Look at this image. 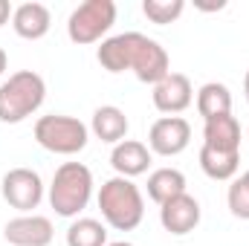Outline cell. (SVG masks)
<instances>
[{"mask_svg": "<svg viewBox=\"0 0 249 246\" xmlns=\"http://www.w3.org/2000/svg\"><path fill=\"white\" fill-rule=\"evenodd\" d=\"M194 105H197V113L203 116V122H209V119H217V116L232 113V93H229L226 84L209 81V84H203L197 90V102Z\"/></svg>", "mask_w": 249, "mask_h": 246, "instance_id": "cell-16", "label": "cell"}, {"mask_svg": "<svg viewBox=\"0 0 249 246\" xmlns=\"http://www.w3.org/2000/svg\"><path fill=\"white\" fill-rule=\"evenodd\" d=\"M183 12H186L183 0H142V15L151 23H160V26L174 23Z\"/></svg>", "mask_w": 249, "mask_h": 246, "instance_id": "cell-20", "label": "cell"}, {"mask_svg": "<svg viewBox=\"0 0 249 246\" xmlns=\"http://www.w3.org/2000/svg\"><path fill=\"white\" fill-rule=\"evenodd\" d=\"M67 246H107V229L96 217H78L67 229Z\"/></svg>", "mask_w": 249, "mask_h": 246, "instance_id": "cell-19", "label": "cell"}, {"mask_svg": "<svg viewBox=\"0 0 249 246\" xmlns=\"http://www.w3.org/2000/svg\"><path fill=\"white\" fill-rule=\"evenodd\" d=\"M12 12H15V9H12V3H9V0H0V26L12 20Z\"/></svg>", "mask_w": 249, "mask_h": 246, "instance_id": "cell-22", "label": "cell"}, {"mask_svg": "<svg viewBox=\"0 0 249 246\" xmlns=\"http://www.w3.org/2000/svg\"><path fill=\"white\" fill-rule=\"evenodd\" d=\"M200 203L191 197V194H177V197H171L168 203H162L160 206V223H162V229L168 232V235H174V238H183L188 232H194L197 226H200Z\"/></svg>", "mask_w": 249, "mask_h": 246, "instance_id": "cell-11", "label": "cell"}, {"mask_svg": "<svg viewBox=\"0 0 249 246\" xmlns=\"http://www.w3.org/2000/svg\"><path fill=\"white\" fill-rule=\"evenodd\" d=\"M244 93H247V102H249V70H247V75H244Z\"/></svg>", "mask_w": 249, "mask_h": 246, "instance_id": "cell-24", "label": "cell"}, {"mask_svg": "<svg viewBox=\"0 0 249 246\" xmlns=\"http://www.w3.org/2000/svg\"><path fill=\"white\" fill-rule=\"evenodd\" d=\"M127 127H130V124H127V116H124L122 107H116V105H102V107H96L93 122H90L93 136L102 139V142H107V145L124 142Z\"/></svg>", "mask_w": 249, "mask_h": 246, "instance_id": "cell-15", "label": "cell"}, {"mask_svg": "<svg viewBox=\"0 0 249 246\" xmlns=\"http://www.w3.org/2000/svg\"><path fill=\"white\" fill-rule=\"evenodd\" d=\"M177 194H186V174L183 171H177V168H157V171L148 174V197L157 206L168 203Z\"/></svg>", "mask_w": 249, "mask_h": 246, "instance_id": "cell-18", "label": "cell"}, {"mask_svg": "<svg viewBox=\"0 0 249 246\" xmlns=\"http://www.w3.org/2000/svg\"><path fill=\"white\" fill-rule=\"evenodd\" d=\"M200 168L209 180H217V183H232L238 168H241V154H223V151H214V148H200Z\"/></svg>", "mask_w": 249, "mask_h": 246, "instance_id": "cell-17", "label": "cell"}, {"mask_svg": "<svg viewBox=\"0 0 249 246\" xmlns=\"http://www.w3.org/2000/svg\"><path fill=\"white\" fill-rule=\"evenodd\" d=\"M203 145L223 151V154H241V122L226 113L203 124Z\"/></svg>", "mask_w": 249, "mask_h": 246, "instance_id": "cell-14", "label": "cell"}, {"mask_svg": "<svg viewBox=\"0 0 249 246\" xmlns=\"http://www.w3.org/2000/svg\"><path fill=\"white\" fill-rule=\"evenodd\" d=\"M191 142V124L183 116H162L148 130V148L160 157H177Z\"/></svg>", "mask_w": 249, "mask_h": 246, "instance_id": "cell-8", "label": "cell"}, {"mask_svg": "<svg viewBox=\"0 0 249 246\" xmlns=\"http://www.w3.org/2000/svg\"><path fill=\"white\" fill-rule=\"evenodd\" d=\"M47 99V81L35 70L12 72L0 84V122L20 124L29 119Z\"/></svg>", "mask_w": 249, "mask_h": 246, "instance_id": "cell-3", "label": "cell"}, {"mask_svg": "<svg viewBox=\"0 0 249 246\" xmlns=\"http://www.w3.org/2000/svg\"><path fill=\"white\" fill-rule=\"evenodd\" d=\"M99 209L107 226L116 232H133L145 217V200L139 185L127 177H110L99 188Z\"/></svg>", "mask_w": 249, "mask_h": 246, "instance_id": "cell-2", "label": "cell"}, {"mask_svg": "<svg viewBox=\"0 0 249 246\" xmlns=\"http://www.w3.org/2000/svg\"><path fill=\"white\" fill-rule=\"evenodd\" d=\"M116 23V3L113 0H84L67 18V35L72 44L87 47L102 41Z\"/></svg>", "mask_w": 249, "mask_h": 246, "instance_id": "cell-6", "label": "cell"}, {"mask_svg": "<svg viewBox=\"0 0 249 246\" xmlns=\"http://www.w3.org/2000/svg\"><path fill=\"white\" fill-rule=\"evenodd\" d=\"M96 58L102 64V70L107 72L130 70L142 84H160L171 72L165 47L142 32H122V35L105 38Z\"/></svg>", "mask_w": 249, "mask_h": 246, "instance_id": "cell-1", "label": "cell"}, {"mask_svg": "<svg viewBox=\"0 0 249 246\" xmlns=\"http://www.w3.org/2000/svg\"><path fill=\"white\" fill-rule=\"evenodd\" d=\"M226 203H229V211L241 220H249V185L235 177L229 183V194H226Z\"/></svg>", "mask_w": 249, "mask_h": 246, "instance_id": "cell-21", "label": "cell"}, {"mask_svg": "<svg viewBox=\"0 0 249 246\" xmlns=\"http://www.w3.org/2000/svg\"><path fill=\"white\" fill-rule=\"evenodd\" d=\"M0 191H3V200H6L12 209L29 214V211L38 209L41 200H44V180H41V174L32 171V168H12V171L3 174Z\"/></svg>", "mask_w": 249, "mask_h": 246, "instance_id": "cell-7", "label": "cell"}, {"mask_svg": "<svg viewBox=\"0 0 249 246\" xmlns=\"http://www.w3.org/2000/svg\"><path fill=\"white\" fill-rule=\"evenodd\" d=\"M241 180H244V183L249 185V171H244V174H241Z\"/></svg>", "mask_w": 249, "mask_h": 246, "instance_id": "cell-26", "label": "cell"}, {"mask_svg": "<svg viewBox=\"0 0 249 246\" xmlns=\"http://www.w3.org/2000/svg\"><path fill=\"white\" fill-rule=\"evenodd\" d=\"M93 197V171L81 162H64L50 183V206L58 217H78Z\"/></svg>", "mask_w": 249, "mask_h": 246, "instance_id": "cell-4", "label": "cell"}, {"mask_svg": "<svg viewBox=\"0 0 249 246\" xmlns=\"http://www.w3.org/2000/svg\"><path fill=\"white\" fill-rule=\"evenodd\" d=\"M53 26V15L44 3H20L12 12V29L23 41H41Z\"/></svg>", "mask_w": 249, "mask_h": 246, "instance_id": "cell-13", "label": "cell"}, {"mask_svg": "<svg viewBox=\"0 0 249 246\" xmlns=\"http://www.w3.org/2000/svg\"><path fill=\"white\" fill-rule=\"evenodd\" d=\"M53 220L44 214H18L3 226V238L12 246H50L53 244Z\"/></svg>", "mask_w": 249, "mask_h": 246, "instance_id": "cell-9", "label": "cell"}, {"mask_svg": "<svg viewBox=\"0 0 249 246\" xmlns=\"http://www.w3.org/2000/svg\"><path fill=\"white\" fill-rule=\"evenodd\" d=\"M6 64H9V58H6V53H3V47H0V75L6 72Z\"/></svg>", "mask_w": 249, "mask_h": 246, "instance_id": "cell-23", "label": "cell"}, {"mask_svg": "<svg viewBox=\"0 0 249 246\" xmlns=\"http://www.w3.org/2000/svg\"><path fill=\"white\" fill-rule=\"evenodd\" d=\"M247 139H249V130H247Z\"/></svg>", "mask_w": 249, "mask_h": 246, "instance_id": "cell-27", "label": "cell"}, {"mask_svg": "<svg viewBox=\"0 0 249 246\" xmlns=\"http://www.w3.org/2000/svg\"><path fill=\"white\" fill-rule=\"evenodd\" d=\"M151 159H154L151 148L136 139H124L119 145H113L110 151V165L116 168V177H127V180L145 174L151 168Z\"/></svg>", "mask_w": 249, "mask_h": 246, "instance_id": "cell-12", "label": "cell"}, {"mask_svg": "<svg viewBox=\"0 0 249 246\" xmlns=\"http://www.w3.org/2000/svg\"><path fill=\"white\" fill-rule=\"evenodd\" d=\"M154 107L165 116H180L194 102V87L183 72H168L160 84H154Z\"/></svg>", "mask_w": 249, "mask_h": 246, "instance_id": "cell-10", "label": "cell"}, {"mask_svg": "<svg viewBox=\"0 0 249 246\" xmlns=\"http://www.w3.org/2000/svg\"><path fill=\"white\" fill-rule=\"evenodd\" d=\"M107 246H133V244H127V241H116V244H107Z\"/></svg>", "mask_w": 249, "mask_h": 246, "instance_id": "cell-25", "label": "cell"}, {"mask_svg": "<svg viewBox=\"0 0 249 246\" xmlns=\"http://www.w3.org/2000/svg\"><path fill=\"white\" fill-rule=\"evenodd\" d=\"M87 139H90V127L75 116L50 113L35 122V142L50 154H61V157L81 154L87 148Z\"/></svg>", "mask_w": 249, "mask_h": 246, "instance_id": "cell-5", "label": "cell"}]
</instances>
